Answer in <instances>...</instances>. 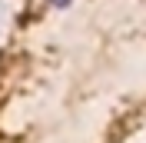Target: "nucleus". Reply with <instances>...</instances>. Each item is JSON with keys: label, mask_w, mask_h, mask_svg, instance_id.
Wrapping results in <instances>:
<instances>
[{"label": "nucleus", "mask_w": 146, "mask_h": 143, "mask_svg": "<svg viewBox=\"0 0 146 143\" xmlns=\"http://www.w3.org/2000/svg\"><path fill=\"white\" fill-rule=\"evenodd\" d=\"M53 3H66V0H53Z\"/></svg>", "instance_id": "1"}]
</instances>
